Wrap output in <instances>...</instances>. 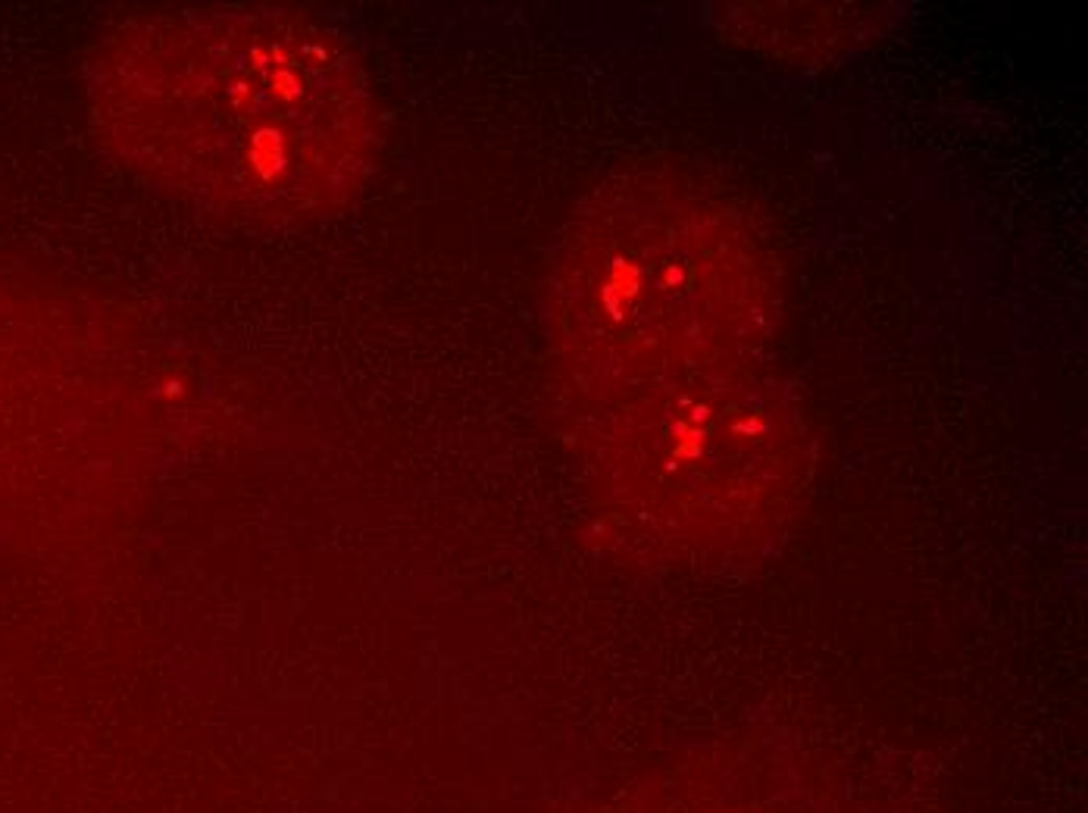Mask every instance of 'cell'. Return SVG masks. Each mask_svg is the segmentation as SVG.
I'll use <instances>...</instances> for the list:
<instances>
[{"mask_svg": "<svg viewBox=\"0 0 1088 813\" xmlns=\"http://www.w3.org/2000/svg\"><path fill=\"white\" fill-rule=\"evenodd\" d=\"M113 126L151 179L216 213L310 223L373 163L363 66L288 10H169L122 47Z\"/></svg>", "mask_w": 1088, "mask_h": 813, "instance_id": "obj_1", "label": "cell"}]
</instances>
